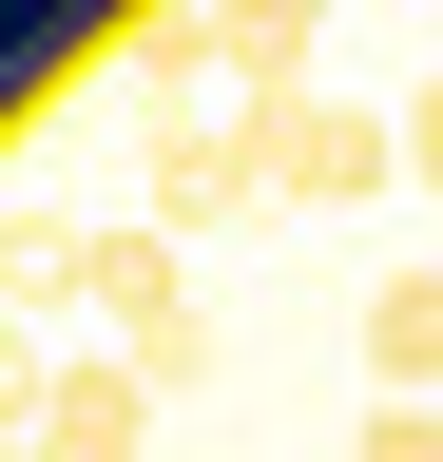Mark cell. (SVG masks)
<instances>
[{"label":"cell","mask_w":443,"mask_h":462,"mask_svg":"<svg viewBox=\"0 0 443 462\" xmlns=\"http://www.w3.org/2000/svg\"><path fill=\"white\" fill-rule=\"evenodd\" d=\"M251 154H270V193H290V212H366L385 173H405V116L309 78V97H270V116H251Z\"/></svg>","instance_id":"obj_1"},{"label":"cell","mask_w":443,"mask_h":462,"mask_svg":"<svg viewBox=\"0 0 443 462\" xmlns=\"http://www.w3.org/2000/svg\"><path fill=\"white\" fill-rule=\"evenodd\" d=\"M135 173H154V231H174V251H193V231H232V212L270 193V154H251V116H193V97L154 116V154H135Z\"/></svg>","instance_id":"obj_2"},{"label":"cell","mask_w":443,"mask_h":462,"mask_svg":"<svg viewBox=\"0 0 443 462\" xmlns=\"http://www.w3.org/2000/svg\"><path fill=\"white\" fill-rule=\"evenodd\" d=\"M20 443L39 462H135L154 443V385L135 366H20Z\"/></svg>","instance_id":"obj_3"},{"label":"cell","mask_w":443,"mask_h":462,"mask_svg":"<svg viewBox=\"0 0 443 462\" xmlns=\"http://www.w3.org/2000/svg\"><path fill=\"white\" fill-rule=\"evenodd\" d=\"M78 309H116V346H135V328H174V309H193V251H174L154 212H116V231H78Z\"/></svg>","instance_id":"obj_4"},{"label":"cell","mask_w":443,"mask_h":462,"mask_svg":"<svg viewBox=\"0 0 443 462\" xmlns=\"http://www.w3.org/2000/svg\"><path fill=\"white\" fill-rule=\"evenodd\" d=\"M347 346H366V404H443V270H385Z\"/></svg>","instance_id":"obj_5"},{"label":"cell","mask_w":443,"mask_h":462,"mask_svg":"<svg viewBox=\"0 0 443 462\" xmlns=\"http://www.w3.org/2000/svg\"><path fill=\"white\" fill-rule=\"evenodd\" d=\"M20 309H78V212H20V251H0Z\"/></svg>","instance_id":"obj_6"},{"label":"cell","mask_w":443,"mask_h":462,"mask_svg":"<svg viewBox=\"0 0 443 462\" xmlns=\"http://www.w3.org/2000/svg\"><path fill=\"white\" fill-rule=\"evenodd\" d=\"M347 462H443V404H366V424H347Z\"/></svg>","instance_id":"obj_7"},{"label":"cell","mask_w":443,"mask_h":462,"mask_svg":"<svg viewBox=\"0 0 443 462\" xmlns=\"http://www.w3.org/2000/svg\"><path fill=\"white\" fill-rule=\"evenodd\" d=\"M405 173H424V193H443V58H424V78H405Z\"/></svg>","instance_id":"obj_8"}]
</instances>
